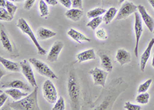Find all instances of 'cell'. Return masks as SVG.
<instances>
[{
	"mask_svg": "<svg viewBox=\"0 0 154 110\" xmlns=\"http://www.w3.org/2000/svg\"><path fill=\"white\" fill-rule=\"evenodd\" d=\"M67 91L70 105L72 109H79L80 106V87L74 71H70L67 82Z\"/></svg>",
	"mask_w": 154,
	"mask_h": 110,
	"instance_id": "obj_1",
	"label": "cell"
},
{
	"mask_svg": "<svg viewBox=\"0 0 154 110\" xmlns=\"http://www.w3.org/2000/svg\"><path fill=\"white\" fill-rule=\"evenodd\" d=\"M38 86L28 95L25 96L18 101H14L9 104V107L14 110H40L38 105Z\"/></svg>",
	"mask_w": 154,
	"mask_h": 110,
	"instance_id": "obj_2",
	"label": "cell"
},
{
	"mask_svg": "<svg viewBox=\"0 0 154 110\" xmlns=\"http://www.w3.org/2000/svg\"><path fill=\"white\" fill-rule=\"evenodd\" d=\"M16 26H17L18 28H19L20 30H21V31L23 33V34L28 36L31 39V40L32 41V43H33L34 45H35V47H36L38 54H40V55L46 54V50L40 46L39 43L38 42L36 37H35V34H34V33L32 32V29L30 28V27L29 26L28 23H27V22L23 19V18H19V20H18Z\"/></svg>",
	"mask_w": 154,
	"mask_h": 110,
	"instance_id": "obj_3",
	"label": "cell"
},
{
	"mask_svg": "<svg viewBox=\"0 0 154 110\" xmlns=\"http://www.w3.org/2000/svg\"><path fill=\"white\" fill-rule=\"evenodd\" d=\"M29 60L33 65V67L38 74H40L42 76L52 78V79H58L57 75L53 72V70H51L49 66L44 62H42V60H38L35 57H31V58L29 59Z\"/></svg>",
	"mask_w": 154,
	"mask_h": 110,
	"instance_id": "obj_4",
	"label": "cell"
},
{
	"mask_svg": "<svg viewBox=\"0 0 154 110\" xmlns=\"http://www.w3.org/2000/svg\"><path fill=\"white\" fill-rule=\"evenodd\" d=\"M42 95L44 99L50 104L56 103L58 99L57 91L54 84L50 80H46L42 85Z\"/></svg>",
	"mask_w": 154,
	"mask_h": 110,
	"instance_id": "obj_5",
	"label": "cell"
},
{
	"mask_svg": "<svg viewBox=\"0 0 154 110\" xmlns=\"http://www.w3.org/2000/svg\"><path fill=\"white\" fill-rule=\"evenodd\" d=\"M31 63L29 62V60H23L19 62L20 67H21V71L25 78H26V80L28 81L29 83L30 84L32 87H37V83L35 81V76H34V73L32 71L31 65Z\"/></svg>",
	"mask_w": 154,
	"mask_h": 110,
	"instance_id": "obj_6",
	"label": "cell"
},
{
	"mask_svg": "<svg viewBox=\"0 0 154 110\" xmlns=\"http://www.w3.org/2000/svg\"><path fill=\"white\" fill-rule=\"evenodd\" d=\"M137 10H138V5H136L133 2L125 1L116 16V20H124L131 14L136 13Z\"/></svg>",
	"mask_w": 154,
	"mask_h": 110,
	"instance_id": "obj_7",
	"label": "cell"
},
{
	"mask_svg": "<svg viewBox=\"0 0 154 110\" xmlns=\"http://www.w3.org/2000/svg\"><path fill=\"white\" fill-rule=\"evenodd\" d=\"M89 74H90L93 77L94 85L101 86L103 88L105 87L106 81L109 74L108 71L100 69L98 68H94L89 71Z\"/></svg>",
	"mask_w": 154,
	"mask_h": 110,
	"instance_id": "obj_8",
	"label": "cell"
},
{
	"mask_svg": "<svg viewBox=\"0 0 154 110\" xmlns=\"http://www.w3.org/2000/svg\"><path fill=\"white\" fill-rule=\"evenodd\" d=\"M135 15V23H134V30L135 35H136V44L134 47V54L137 57H138L139 53V42L141 37V35L143 34V23H142V18L141 16L139 14V13L136 12Z\"/></svg>",
	"mask_w": 154,
	"mask_h": 110,
	"instance_id": "obj_9",
	"label": "cell"
},
{
	"mask_svg": "<svg viewBox=\"0 0 154 110\" xmlns=\"http://www.w3.org/2000/svg\"><path fill=\"white\" fill-rule=\"evenodd\" d=\"M64 44L62 41H56L53 44L47 55V60L49 62H56L60 52L63 50Z\"/></svg>",
	"mask_w": 154,
	"mask_h": 110,
	"instance_id": "obj_10",
	"label": "cell"
},
{
	"mask_svg": "<svg viewBox=\"0 0 154 110\" xmlns=\"http://www.w3.org/2000/svg\"><path fill=\"white\" fill-rule=\"evenodd\" d=\"M138 10L140 16H141V18H142L143 21L144 22L148 30L150 32H152L154 30V20L152 17L147 13L145 7L143 5H138Z\"/></svg>",
	"mask_w": 154,
	"mask_h": 110,
	"instance_id": "obj_11",
	"label": "cell"
},
{
	"mask_svg": "<svg viewBox=\"0 0 154 110\" xmlns=\"http://www.w3.org/2000/svg\"><path fill=\"white\" fill-rule=\"evenodd\" d=\"M2 88H14V89H19L21 90L26 91L27 92H31V87L28 84L25 83L21 80H12L11 82H7L5 83L2 84Z\"/></svg>",
	"mask_w": 154,
	"mask_h": 110,
	"instance_id": "obj_12",
	"label": "cell"
},
{
	"mask_svg": "<svg viewBox=\"0 0 154 110\" xmlns=\"http://www.w3.org/2000/svg\"><path fill=\"white\" fill-rule=\"evenodd\" d=\"M99 56L100 57V61H101V66L102 68H103L105 71H108L109 73L111 72L112 70V63L111 60L109 55L106 53V52L103 51V50H100L98 52Z\"/></svg>",
	"mask_w": 154,
	"mask_h": 110,
	"instance_id": "obj_13",
	"label": "cell"
},
{
	"mask_svg": "<svg viewBox=\"0 0 154 110\" xmlns=\"http://www.w3.org/2000/svg\"><path fill=\"white\" fill-rule=\"evenodd\" d=\"M154 45V38H152L151 40L149 41V44L147 46L146 49L145 50V51L143 52V53L142 54L141 57H140V67L141 71H145L146 64L147 61L149 60V57H150L151 50H152V48Z\"/></svg>",
	"mask_w": 154,
	"mask_h": 110,
	"instance_id": "obj_14",
	"label": "cell"
},
{
	"mask_svg": "<svg viewBox=\"0 0 154 110\" xmlns=\"http://www.w3.org/2000/svg\"><path fill=\"white\" fill-rule=\"evenodd\" d=\"M116 59L121 66H123L131 61V55L130 52L125 49H118L116 54Z\"/></svg>",
	"mask_w": 154,
	"mask_h": 110,
	"instance_id": "obj_15",
	"label": "cell"
},
{
	"mask_svg": "<svg viewBox=\"0 0 154 110\" xmlns=\"http://www.w3.org/2000/svg\"><path fill=\"white\" fill-rule=\"evenodd\" d=\"M67 35H68L70 38H72L73 40L76 41L77 43H79V44H82V42H90V41H91V39H90V38L86 37L85 35L81 34L80 32L75 30V29H69V30L67 31Z\"/></svg>",
	"mask_w": 154,
	"mask_h": 110,
	"instance_id": "obj_16",
	"label": "cell"
},
{
	"mask_svg": "<svg viewBox=\"0 0 154 110\" xmlns=\"http://www.w3.org/2000/svg\"><path fill=\"white\" fill-rule=\"evenodd\" d=\"M76 59L78 63H82L86 60H91L96 59V53L93 49H89L76 54Z\"/></svg>",
	"mask_w": 154,
	"mask_h": 110,
	"instance_id": "obj_17",
	"label": "cell"
},
{
	"mask_svg": "<svg viewBox=\"0 0 154 110\" xmlns=\"http://www.w3.org/2000/svg\"><path fill=\"white\" fill-rule=\"evenodd\" d=\"M23 90L19 89H14V88H10L9 89H6L5 90V93H7L9 96L13 99V100L15 101H18V100H20L21 99L24 98L25 96L28 95V92H23Z\"/></svg>",
	"mask_w": 154,
	"mask_h": 110,
	"instance_id": "obj_18",
	"label": "cell"
},
{
	"mask_svg": "<svg viewBox=\"0 0 154 110\" xmlns=\"http://www.w3.org/2000/svg\"><path fill=\"white\" fill-rule=\"evenodd\" d=\"M65 16L72 21L77 22L80 20L82 16H83V10L80 9H77V8H72V9H69L66 12Z\"/></svg>",
	"mask_w": 154,
	"mask_h": 110,
	"instance_id": "obj_19",
	"label": "cell"
},
{
	"mask_svg": "<svg viewBox=\"0 0 154 110\" xmlns=\"http://www.w3.org/2000/svg\"><path fill=\"white\" fill-rule=\"evenodd\" d=\"M0 62L4 66V68L7 69L8 71H13V72H19L21 71V67H19L20 64L19 65L17 63L11 61L8 59H5L2 57L0 58Z\"/></svg>",
	"mask_w": 154,
	"mask_h": 110,
	"instance_id": "obj_20",
	"label": "cell"
},
{
	"mask_svg": "<svg viewBox=\"0 0 154 110\" xmlns=\"http://www.w3.org/2000/svg\"><path fill=\"white\" fill-rule=\"evenodd\" d=\"M56 35V33L50 30L49 29L44 28V27H40L37 30V37L40 40H45L49 39L51 37H53Z\"/></svg>",
	"mask_w": 154,
	"mask_h": 110,
	"instance_id": "obj_21",
	"label": "cell"
},
{
	"mask_svg": "<svg viewBox=\"0 0 154 110\" xmlns=\"http://www.w3.org/2000/svg\"><path fill=\"white\" fill-rule=\"evenodd\" d=\"M0 40H1L2 47L5 50H7L8 52H12L13 47H12V44L10 42L9 36L6 34L5 30H2V29H1V30H0Z\"/></svg>",
	"mask_w": 154,
	"mask_h": 110,
	"instance_id": "obj_22",
	"label": "cell"
},
{
	"mask_svg": "<svg viewBox=\"0 0 154 110\" xmlns=\"http://www.w3.org/2000/svg\"><path fill=\"white\" fill-rule=\"evenodd\" d=\"M117 9L116 7H110L104 14V16L103 17V21L106 24H109L112 21L115 16L117 15Z\"/></svg>",
	"mask_w": 154,
	"mask_h": 110,
	"instance_id": "obj_23",
	"label": "cell"
},
{
	"mask_svg": "<svg viewBox=\"0 0 154 110\" xmlns=\"http://www.w3.org/2000/svg\"><path fill=\"white\" fill-rule=\"evenodd\" d=\"M106 12V10L104 8H96V9L88 11L87 17L89 19H93L95 17L100 16L103 14H105Z\"/></svg>",
	"mask_w": 154,
	"mask_h": 110,
	"instance_id": "obj_24",
	"label": "cell"
},
{
	"mask_svg": "<svg viewBox=\"0 0 154 110\" xmlns=\"http://www.w3.org/2000/svg\"><path fill=\"white\" fill-rule=\"evenodd\" d=\"M38 8H39V15H40L41 17H46L49 15V8L46 5V2L44 0L39 1Z\"/></svg>",
	"mask_w": 154,
	"mask_h": 110,
	"instance_id": "obj_25",
	"label": "cell"
},
{
	"mask_svg": "<svg viewBox=\"0 0 154 110\" xmlns=\"http://www.w3.org/2000/svg\"><path fill=\"white\" fill-rule=\"evenodd\" d=\"M103 21V19L101 16H98V17H95L92 19L91 21H89V23L86 24V27L91 28L93 30H96V29L98 28L99 26L100 25V23Z\"/></svg>",
	"mask_w": 154,
	"mask_h": 110,
	"instance_id": "obj_26",
	"label": "cell"
},
{
	"mask_svg": "<svg viewBox=\"0 0 154 110\" xmlns=\"http://www.w3.org/2000/svg\"><path fill=\"white\" fill-rule=\"evenodd\" d=\"M149 94L147 92H142L140 93V95L137 96L136 98V102L139 104L141 105H146L149 102Z\"/></svg>",
	"mask_w": 154,
	"mask_h": 110,
	"instance_id": "obj_27",
	"label": "cell"
},
{
	"mask_svg": "<svg viewBox=\"0 0 154 110\" xmlns=\"http://www.w3.org/2000/svg\"><path fill=\"white\" fill-rule=\"evenodd\" d=\"M13 17L9 14V13L7 11V9L5 8H1L0 9V20L2 21H12Z\"/></svg>",
	"mask_w": 154,
	"mask_h": 110,
	"instance_id": "obj_28",
	"label": "cell"
},
{
	"mask_svg": "<svg viewBox=\"0 0 154 110\" xmlns=\"http://www.w3.org/2000/svg\"><path fill=\"white\" fill-rule=\"evenodd\" d=\"M152 79L149 78V79L146 81L145 82H143V83H142L141 85H140V86H139L138 88V90H137V92L138 93L146 92L147 90L149 89V86H150L151 84H152Z\"/></svg>",
	"mask_w": 154,
	"mask_h": 110,
	"instance_id": "obj_29",
	"label": "cell"
},
{
	"mask_svg": "<svg viewBox=\"0 0 154 110\" xmlns=\"http://www.w3.org/2000/svg\"><path fill=\"white\" fill-rule=\"evenodd\" d=\"M53 110H65L66 106H65V101H64V99H63V96H60L59 98V99H57V101L55 103V105L52 108Z\"/></svg>",
	"mask_w": 154,
	"mask_h": 110,
	"instance_id": "obj_30",
	"label": "cell"
},
{
	"mask_svg": "<svg viewBox=\"0 0 154 110\" xmlns=\"http://www.w3.org/2000/svg\"><path fill=\"white\" fill-rule=\"evenodd\" d=\"M95 35L97 37V39L100 40H106L108 38V34H107L105 29L103 28L98 29L95 33Z\"/></svg>",
	"mask_w": 154,
	"mask_h": 110,
	"instance_id": "obj_31",
	"label": "cell"
},
{
	"mask_svg": "<svg viewBox=\"0 0 154 110\" xmlns=\"http://www.w3.org/2000/svg\"><path fill=\"white\" fill-rule=\"evenodd\" d=\"M5 9H7V11L9 13V14L12 16V17H14V14L16 13V10H17L18 7L16 6V5L12 3L11 1H6V4H5Z\"/></svg>",
	"mask_w": 154,
	"mask_h": 110,
	"instance_id": "obj_32",
	"label": "cell"
},
{
	"mask_svg": "<svg viewBox=\"0 0 154 110\" xmlns=\"http://www.w3.org/2000/svg\"><path fill=\"white\" fill-rule=\"evenodd\" d=\"M124 108L126 110H140L142 108L138 105H134V104L131 103L130 102H126L125 103Z\"/></svg>",
	"mask_w": 154,
	"mask_h": 110,
	"instance_id": "obj_33",
	"label": "cell"
},
{
	"mask_svg": "<svg viewBox=\"0 0 154 110\" xmlns=\"http://www.w3.org/2000/svg\"><path fill=\"white\" fill-rule=\"evenodd\" d=\"M8 95H9L7 93H5V92H2V91L0 92V106H1V108L4 105V103L5 102V101L7 100Z\"/></svg>",
	"mask_w": 154,
	"mask_h": 110,
	"instance_id": "obj_34",
	"label": "cell"
},
{
	"mask_svg": "<svg viewBox=\"0 0 154 110\" xmlns=\"http://www.w3.org/2000/svg\"><path fill=\"white\" fill-rule=\"evenodd\" d=\"M72 6L73 8L83 9L82 7V0H72Z\"/></svg>",
	"mask_w": 154,
	"mask_h": 110,
	"instance_id": "obj_35",
	"label": "cell"
},
{
	"mask_svg": "<svg viewBox=\"0 0 154 110\" xmlns=\"http://www.w3.org/2000/svg\"><path fill=\"white\" fill-rule=\"evenodd\" d=\"M59 2L63 5L65 6L67 9H71V6H72V0H59Z\"/></svg>",
	"mask_w": 154,
	"mask_h": 110,
	"instance_id": "obj_36",
	"label": "cell"
},
{
	"mask_svg": "<svg viewBox=\"0 0 154 110\" xmlns=\"http://www.w3.org/2000/svg\"><path fill=\"white\" fill-rule=\"evenodd\" d=\"M35 0H26V3L24 5V9L26 10H29L32 7V5L33 4L35 3Z\"/></svg>",
	"mask_w": 154,
	"mask_h": 110,
	"instance_id": "obj_37",
	"label": "cell"
},
{
	"mask_svg": "<svg viewBox=\"0 0 154 110\" xmlns=\"http://www.w3.org/2000/svg\"><path fill=\"white\" fill-rule=\"evenodd\" d=\"M45 2L50 5H56L58 4V1L56 0H45Z\"/></svg>",
	"mask_w": 154,
	"mask_h": 110,
	"instance_id": "obj_38",
	"label": "cell"
},
{
	"mask_svg": "<svg viewBox=\"0 0 154 110\" xmlns=\"http://www.w3.org/2000/svg\"><path fill=\"white\" fill-rule=\"evenodd\" d=\"M5 4H6L5 0H0V6H1V8L5 7Z\"/></svg>",
	"mask_w": 154,
	"mask_h": 110,
	"instance_id": "obj_39",
	"label": "cell"
},
{
	"mask_svg": "<svg viewBox=\"0 0 154 110\" xmlns=\"http://www.w3.org/2000/svg\"><path fill=\"white\" fill-rule=\"evenodd\" d=\"M148 1H149V4H150L151 6H152L154 9V0H148Z\"/></svg>",
	"mask_w": 154,
	"mask_h": 110,
	"instance_id": "obj_40",
	"label": "cell"
},
{
	"mask_svg": "<svg viewBox=\"0 0 154 110\" xmlns=\"http://www.w3.org/2000/svg\"><path fill=\"white\" fill-rule=\"evenodd\" d=\"M9 1H11V2H23L25 0H9Z\"/></svg>",
	"mask_w": 154,
	"mask_h": 110,
	"instance_id": "obj_41",
	"label": "cell"
},
{
	"mask_svg": "<svg viewBox=\"0 0 154 110\" xmlns=\"http://www.w3.org/2000/svg\"><path fill=\"white\" fill-rule=\"evenodd\" d=\"M152 66L154 68V54H153V57H152Z\"/></svg>",
	"mask_w": 154,
	"mask_h": 110,
	"instance_id": "obj_42",
	"label": "cell"
},
{
	"mask_svg": "<svg viewBox=\"0 0 154 110\" xmlns=\"http://www.w3.org/2000/svg\"><path fill=\"white\" fill-rule=\"evenodd\" d=\"M125 1H126V0H119V3H123Z\"/></svg>",
	"mask_w": 154,
	"mask_h": 110,
	"instance_id": "obj_43",
	"label": "cell"
},
{
	"mask_svg": "<svg viewBox=\"0 0 154 110\" xmlns=\"http://www.w3.org/2000/svg\"><path fill=\"white\" fill-rule=\"evenodd\" d=\"M152 32H153V34H154V30H153V31H152Z\"/></svg>",
	"mask_w": 154,
	"mask_h": 110,
	"instance_id": "obj_44",
	"label": "cell"
}]
</instances>
